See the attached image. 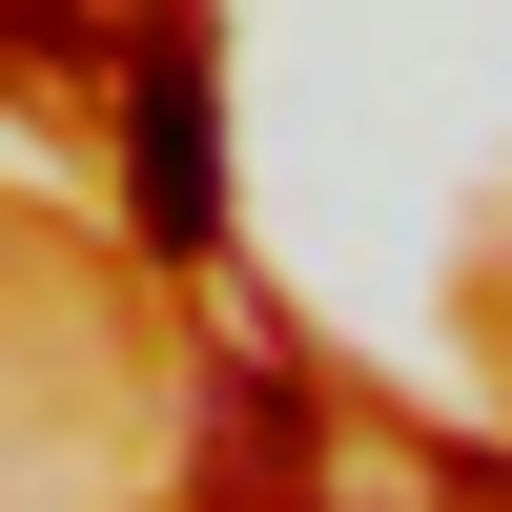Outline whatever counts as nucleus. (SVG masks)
Here are the masks:
<instances>
[{
	"label": "nucleus",
	"mask_w": 512,
	"mask_h": 512,
	"mask_svg": "<svg viewBox=\"0 0 512 512\" xmlns=\"http://www.w3.org/2000/svg\"><path fill=\"white\" fill-rule=\"evenodd\" d=\"M123 185H144V246H164V267H205V226H226V103H205V41L185 21L123 41Z\"/></svg>",
	"instance_id": "nucleus-1"
},
{
	"label": "nucleus",
	"mask_w": 512,
	"mask_h": 512,
	"mask_svg": "<svg viewBox=\"0 0 512 512\" xmlns=\"http://www.w3.org/2000/svg\"><path fill=\"white\" fill-rule=\"evenodd\" d=\"M492 512H512V472H492Z\"/></svg>",
	"instance_id": "nucleus-4"
},
{
	"label": "nucleus",
	"mask_w": 512,
	"mask_h": 512,
	"mask_svg": "<svg viewBox=\"0 0 512 512\" xmlns=\"http://www.w3.org/2000/svg\"><path fill=\"white\" fill-rule=\"evenodd\" d=\"M185 512H328V451H308V390L287 369H205V410H185Z\"/></svg>",
	"instance_id": "nucleus-2"
},
{
	"label": "nucleus",
	"mask_w": 512,
	"mask_h": 512,
	"mask_svg": "<svg viewBox=\"0 0 512 512\" xmlns=\"http://www.w3.org/2000/svg\"><path fill=\"white\" fill-rule=\"evenodd\" d=\"M0 62H82V0H0Z\"/></svg>",
	"instance_id": "nucleus-3"
}]
</instances>
